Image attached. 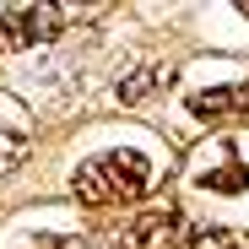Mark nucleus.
<instances>
[{
    "instance_id": "6e6552de",
    "label": "nucleus",
    "mask_w": 249,
    "mask_h": 249,
    "mask_svg": "<svg viewBox=\"0 0 249 249\" xmlns=\"http://www.w3.org/2000/svg\"><path fill=\"white\" fill-rule=\"evenodd\" d=\"M38 249H98V244L92 238H44Z\"/></svg>"
},
{
    "instance_id": "f257e3e1",
    "label": "nucleus",
    "mask_w": 249,
    "mask_h": 249,
    "mask_svg": "<svg viewBox=\"0 0 249 249\" xmlns=\"http://www.w3.org/2000/svg\"><path fill=\"white\" fill-rule=\"evenodd\" d=\"M71 190L81 206H130L152 190V162L146 152H130V146L98 152L71 174Z\"/></svg>"
},
{
    "instance_id": "20e7f679",
    "label": "nucleus",
    "mask_w": 249,
    "mask_h": 249,
    "mask_svg": "<svg viewBox=\"0 0 249 249\" xmlns=\"http://www.w3.org/2000/svg\"><path fill=\"white\" fill-rule=\"evenodd\" d=\"M195 228H184L179 212H141L119 228V249H184Z\"/></svg>"
},
{
    "instance_id": "1a4fd4ad",
    "label": "nucleus",
    "mask_w": 249,
    "mask_h": 249,
    "mask_svg": "<svg viewBox=\"0 0 249 249\" xmlns=\"http://www.w3.org/2000/svg\"><path fill=\"white\" fill-rule=\"evenodd\" d=\"M238 11H244V17H249V0H238Z\"/></svg>"
},
{
    "instance_id": "423d86ee",
    "label": "nucleus",
    "mask_w": 249,
    "mask_h": 249,
    "mask_svg": "<svg viewBox=\"0 0 249 249\" xmlns=\"http://www.w3.org/2000/svg\"><path fill=\"white\" fill-rule=\"evenodd\" d=\"M22 141H27V114L0 98V168H11L22 157Z\"/></svg>"
},
{
    "instance_id": "0eeeda50",
    "label": "nucleus",
    "mask_w": 249,
    "mask_h": 249,
    "mask_svg": "<svg viewBox=\"0 0 249 249\" xmlns=\"http://www.w3.org/2000/svg\"><path fill=\"white\" fill-rule=\"evenodd\" d=\"M168 76H174V65H141L136 76H124V81H119V103H146Z\"/></svg>"
},
{
    "instance_id": "39448f33",
    "label": "nucleus",
    "mask_w": 249,
    "mask_h": 249,
    "mask_svg": "<svg viewBox=\"0 0 249 249\" xmlns=\"http://www.w3.org/2000/svg\"><path fill=\"white\" fill-rule=\"evenodd\" d=\"M195 119H228V114H249V81L244 87H206L195 98H184Z\"/></svg>"
},
{
    "instance_id": "7ed1b4c3",
    "label": "nucleus",
    "mask_w": 249,
    "mask_h": 249,
    "mask_svg": "<svg viewBox=\"0 0 249 249\" xmlns=\"http://www.w3.org/2000/svg\"><path fill=\"white\" fill-rule=\"evenodd\" d=\"M60 33H65V11L60 6H11V11H0V54L49 44Z\"/></svg>"
},
{
    "instance_id": "f03ea898",
    "label": "nucleus",
    "mask_w": 249,
    "mask_h": 249,
    "mask_svg": "<svg viewBox=\"0 0 249 249\" xmlns=\"http://www.w3.org/2000/svg\"><path fill=\"white\" fill-rule=\"evenodd\" d=\"M190 179H195L200 190H222V195L249 190V130L206 141V146L195 152V162H190Z\"/></svg>"
}]
</instances>
